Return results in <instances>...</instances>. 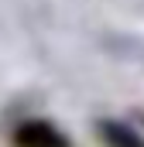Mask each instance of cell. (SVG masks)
<instances>
[{
  "label": "cell",
  "instance_id": "6da1fadb",
  "mask_svg": "<svg viewBox=\"0 0 144 147\" xmlns=\"http://www.w3.org/2000/svg\"><path fill=\"white\" fill-rule=\"evenodd\" d=\"M14 147H69V137L48 120H24L14 130Z\"/></svg>",
  "mask_w": 144,
  "mask_h": 147
},
{
  "label": "cell",
  "instance_id": "7a4b0ae2",
  "mask_svg": "<svg viewBox=\"0 0 144 147\" xmlns=\"http://www.w3.org/2000/svg\"><path fill=\"white\" fill-rule=\"evenodd\" d=\"M100 140H103V147H144L141 134L130 130L127 123H117V120H103L100 123Z\"/></svg>",
  "mask_w": 144,
  "mask_h": 147
}]
</instances>
